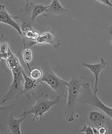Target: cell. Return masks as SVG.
Here are the masks:
<instances>
[{"label": "cell", "instance_id": "6da1fadb", "mask_svg": "<svg viewBox=\"0 0 112 134\" xmlns=\"http://www.w3.org/2000/svg\"><path fill=\"white\" fill-rule=\"evenodd\" d=\"M82 85V79L76 75L68 82L67 97L64 113L65 120L68 122H71L75 120V114Z\"/></svg>", "mask_w": 112, "mask_h": 134}, {"label": "cell", "instance_id": "7a4b0ae2", "mask_svg": "<svg viewBox=\"0 0 112 134\" xmlns=\"http://www.w3.org/2000/svg\"><path fill=\"white\" fill-rule=\"evenodd\" d=\"M60 99V97L57 96L54 99L51 100L49 98L48 94L42 93L36 98L34 104L30 109L24 111L20 117H26L33 114L32 122L41 120L44 114L49 111L53 106L58 104Z\"/></svg>", "mask_w": 112, "mask_h": 134}, {"label": "cell", "instance_id": "3957f363", "mask_svg": "<svg viewBox=\"0 0 112 134\" xmlns=\"http://www.w3.org/2000/svg\"><path fill=\"white\" fill-rule=\"evenodd\" d=\"M41 69L43 75L39 82L40 83L45 82L55 92L57 96L60 97L61 98H63L65 102L68 94L67 81L56 75L47 61L43 63Z\"/></svg>", "mask_w": 112, "mask_h": 134}, {"label": "cell", "instance_id": "277c9868", "mask_svg": "<svg viewBox=\"0 0 112 134\" xmlns=\"http://www.w3.org/2000/svg\"><path fill=\"white\" fill-rule=\"evenodd\" d=\"M78 103L89 105L97 108L112 119V107H108L101 101L97 94L94 93L93 87L89 83H84L82 85Z\"/></svg>", "mask_w": 112, "mask_h": 134}, {"label": "cell", "instance_id": "5b68a950", "mask_svg": "<svg viewBox=\"0 0 112 134\" xmlns=\"http://www.w3.org/2000/svg\"><path fill=\"white\" fill-rule=\"evenodd\" d=\"M24 71L22 65L11 70L13 81L8 91L2 98V101L3 103L9 100L17 99L20 96L23 94Z\"/></svg>", "mask_w": 112, "mask_h": 134}, {"label": "cell", "instance_id": "8992f818", "mask_svg": "<svg viewBox=\"0 0 112 134\" xmlns=\"http://www.w3.org/2000/svg\"><path fill=\"white\" fill-rule=\"evenodd\" d=\"M108 64V62L102 57L100 58L99 63L89 64L86 63H82L83 66L88 69L93 74L95 78V82L94 86L93 87V90L95 94H97L98 92V84L99 81L100 74L102 70L105 68Z\"/></svg>", "mask_w": 112, "mask_h": 134}, {"label": "cell", "instance_id": "52a82bcc", "mask_svg": "<svg viewBox=\"0 0 112 134\" xmlns=\"http://www.w3.org/2000/svg\"><path fill=\"white\" fill-rule=\"evenodd\" d=\"M0 23L11 26L17 31L22 37H23L21 26L14 21L12 16L8 13L4 4H0Z\"/></svg>", "mask_w": 112, "mask_h": 134}, {"label": "cell", "instance_id": "ba28073f", "mask_svg": "<svg viewBox=\"0 0 112 134\" xmlns=\"http://www.w3.org/2000/svg\"><path fill=\"white\" fill-rule=\"evenodd\" d=\"M24 79V94L25 96L30 99L34 95L39 84L38 81H36L26 75L24 70L23 72Z\"/></svg>", "mask_w": 112, "mask_h": 134}, {"label": "cell", "instance_id": "9c48e42d", "mask_svg": "<svg viewBox=\"0 0 112 134\" xmlns=\"http://www.w3.org/2000/svg\"><path fill=\"white\" fill-rule=\"evenodd\" d=\"M25 116L20 117V118H15L13 113L10 114L8 119L7 124L8 133L12 134H22L21 125L25 120Z\"/></svg>", "mask_w": 112, "mask_h": 134}, {"label": "cell", "instance_id": "30bf717a", "mask_svg": "<svg viewBox=\"0 0 112 134\" xmlns=\"http://www.w3.org/2000/svg\"><path fill=\"white\" fill-rule=\"evenodd\" d=\"M36 44L38 45L50 44L54 48H58L60 44L59 41L49 32H46L40 34L36 41Z\"/></svg>", "mask_w": 112, "mask_h": 134}, {"label": "cell", "instance_id": "8fae6325", "mask_svg": "<svg viewBox=\"0 0 112 134\" xmlns=\"http://www.w3.org/2000/svg\"><path fill=\"white\" fill-rule=\"evenodd\" d=\"M26 5L30 10V21L33 25L37 17L43 13H47L48 6H45L42 4H35L33 2L26 3Z\"/></svg>", "mask_w": 112, "mask_h": 134}, {"label": "cell", "instance_id": "7c38bea8", "mask_svg": "<svg viewBox=\"0 0 112 134\" xmlns=\"http://www.w3.org/2000/svg\"><path fill=\"white\" fill-rule=\"evenodd\" d=\"M68 10L64 8L59 0H52L49 5H48L47 13L57 16H60L66 14Z\"/></svg>", "mask_w": 112, "mask_h": 134}, {"label": "cell", "instance_id": "4fadbf2b", "mask_svg": "<svg viewBox=\"0 0 112 134\" xmlns=\"http://www.w3.org/2000/svg\"><path fill=\"white\" fill-rule=\"evenodd\" d=\"M89 119L94 124V127L98 128L103 125H106L107 119L103 114L96 111L91 112L89 114Z\"/></svg>", "mask_w": 112, "mask_h": 134}, {"label": "cell", "instance_id": "5bb4252c", "mask_svg": "<svg viewBox=\"0 0 112 134\" xmlns=\"http://www.w3.org/2000/svg\"><path fill=\"white\" fill-rule=\"evenodd\" d=\"M6 60L7 66L10 70L22 65L19 59L12 51H10V55Z\"/></svg>", "mask_w": 112, "mask_h": 134}, {"label": "cell", "instance_id": "9a60e30c", "mask_svg": "<svg viewBox=\"0 0 112 134\" xmlns=\"http://www.w3.org/2000/svg\"><path fill=\"white\" fill-rule=\"evenodd\" d=\"M11 50L6 42L0 43V62H3L10 55Z\"/></svg>", "mask_w": 112, "mask_h": 134}, {"label": "cell", "instance_id": "2e32d148", "mask_svg": "<svg viewBox=\"0 0 112 134\" xmlns=\"http://www.w3.org/2000/svg\"><path fill=\"white\" fill-rule=\"evenodd\" d=\"M22 52L23 59L26 63L29 70H30L31 69L29 63L32 60V52L29 48L25 49Z\"/></svg>", "mask_w": 112, "mask_h": 134}, {"label": "cell", "instance_id": "e0dca14e", "mask_svg": "<svg viewBox=\"0 0 112 134\" xmlns=\"http://www.w3.org/2000/svg\"><path fill=\"white\" fill-rule=\"evenodd\" d=\"M29 77L36 81H39L41 80L43 75L42 69L39 68H35L29 70Z\"/></svg>", "mask_w": 112, "mask_h": 134}, {"label": "cell", "instance_id": "ac0fdd59", "mask_svg": "<svg viewBox=\"0 0 112 134\" xmlns=\"http://www.w3.org/2000/svg\"><path fill=\"white\" fill-rule=\"evenodd\" d=\"M81 132L85 134H94L92 126L84 125L80 130Z\"/></svg>", "mask_w": 112, "mask_h": 134}, {"label": "cell", "instance_id": "d6986e66", "mask_svg": "<svg viewBox=\"0 0 112 134\" xmlns=\"http://www.w3.org/2000/svg\"><path fill=\"white\" fill-rule=\"evenodd\" d=\"M98 134H105L108 131V128L106 125L101 126L97 128Z\"/></svg>", "mask_w": 112, "mask_h": 134}, {"label": "cell", "instance_id": "ffe728a7", "mask_svg": "<svg viewBox=\"0 0 112 134\" xmlns=\"http://www.w3.org/2000/svg\"><path fill=\"white\" fill-rule=\"evenodd\" d=\"M97 2L112 8V3L109 0H95Z\"/></svg>", "mask_w": 112, "mask_h": 134}, {"label": "cell", "instance_id": "44dd1931", "mask_svg": "<svg viewBox=\"0 0 112 134\" xmlns=\"http://www.w3.org/2000/svg\"><path fill=\"white\" fill-rule=\"evenodd\" d=\"M3 103L1 101L0 102V111L3 110L5 109H6L7 108H8V107H9L10 106H11V105H9L8 106H2V105L3 104Z\"/></svg>", "mask_w": 112, "mask_h": 134}, {"label": "cell", "instance_id": "7402d4cb", "mask_svg": "<svg viewBox=\"0 0 112 134\" xmlns=\"http://www.w3.org/2000/svg\"><path fill=\"white\" fill-rule=\"evenodd\" d=\"M23 1H24L25 2H26V3H29V2H32L33 0H23Z\"/></svg>", "mask_w": 112, "mask_h": 134}]
</instances>
